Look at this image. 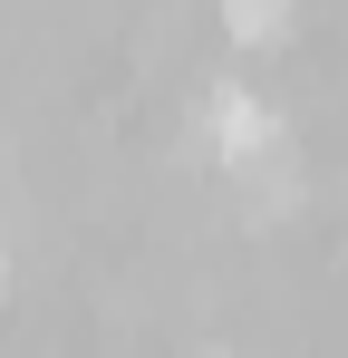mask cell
<instances>
[{"instance_id": "obj_1", "label": "cell", "mask_w": 348, "mask_h": 358, "mask_svg": "<svg viewBox=\"0 0 348 358\" xmlns=\"http://www.w3.org/2000/svg\"><path fill=\"white\" fill-rule=\"evenodd\" d=\"M194 136H203L223 165H242V175H261L271 155H290L281 107H271L252 78H213V87H203V107H194Z\"/></svg>"}, {"instance_id": "obj_3", "label": "cell", "mask_w": 348, "mask_h": 358, "mask_svg": "<svg viewBox=\"0 0 348 358\" xmlns=\"http://www.w3.org/2000/svg\"><path fill=\"white\" fill-rule=\"evenodd\" d=\"M194 358H232V349H194Z\"/></svg>"}, {"instance_id": "obj_2", "label": "cell", "mask_w": 348, "mask_h": 358, "mask_svg": "<svg viewBox=\"0 0 348 358\" xmlns=\"http://www.w3.org/2000/svg\"><path fill=\"white\" fill-rule=\"evenodd\" d=\"M223 29H232V39H281V29H290V10H281V0H232V10H223Z\"/></svg>"}, {"instance_id": "obj_4", "label": "cell", "mask_w": 348, "mask_h": 358, "mask_svg": "<svg viewBox=\"0 0 348 358\" xmlns=\"http://www.w3.org/2000/svg\"><path fill=\"white\" fill-rule=\"evenodd\" d=\"M0 271H10V262H0Z\"/></svg>"}]
</instances>
